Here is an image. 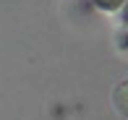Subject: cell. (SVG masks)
Returning <instances> with one entry per match:
<instances>
[{
	"instance_id": "1",
	"label": "cell",
	"mask_w": 128,
	"mask_h": 120,
	"mask_svg": "<svg viewBox=\"0 0 128 120\" xmlns=\"http://www.w3.org/2000/svg\"><path fill=\"white\" fill-rule=\"evenodd\" d=\"M112 107L118 110V115L128 120V81H120L112 89Z\"/></svg>"
},
{
	"instance_id": "2",
	"label": "cell",
	"mask_w": 128,
	"mask_h": 120,
	"mask_svg": "<svg viewBox=\"0 0 128 120\" xmlns=\"http://www.w3.org/2000/svg\"><path fill=\"white\" fill-rule=\"evenodd\" d=\"M126 0H94V5L97 8H102V10H107V13H112V10H118L120 5H123Z\"/></svg>"
}]
</instances>
